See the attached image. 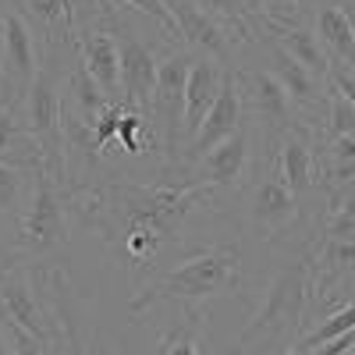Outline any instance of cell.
I'll return each mask as SVG.
<instances>
[{"instance_id":"obj_1","label":"cell","mask_w":355,"mask_h":355,"mask_svg":"<svg viewBox=\"0 0 355 355\" xmlns=\"http://www.w3.org/2000/svg\"><path fill=\"white\" fill-rule=\"evenodd\" d=\"M239 288H242V252L227 249V245H214V249L189 256L182 266H174L160 281L146 284L135 295L132 313H146L164 299H178V302L224 299V295H234Z\"/></svg>"},{"instance_id":"obj_2","label":"cell","mask_w":355,"mask_h":355,"mask_svg":"<svg viewBox=\"0 0 355 355\" xmlns=\"http://www.w3.org/2000/svg\"><path fill=\"white\" fill-rule=\"evenodd\" d=\"M64 85H68V71L61 64V50L50 40L46 57L25 93V128L28 139H36V150L43 157V164L53 171V178L64 185L68 178V157H64V128H61V100H64Z\"/></svg>"},{"instance_id":"obj_3","label":"cell","mask_w":355,"mask_h":355,"mask_svg":"<svg viewBox=\"0 0 355 355\" xmlns=\"http://www.w3.org/2000/svg\"><path fill=\"white\" fill-rule=\"evenodd\" d=\"M68 245V189L40 160L33 171V196L21 214L18 249L25 259H50Z\"/></svg>"},{"instance_id":"obj_4","label":"cell","mask_w":355,"mask_h":355,"mask_svg":"<svg viewBox=\"0 0 355 355\" xmlns=\"http://www.w3.org/2000/svg\"><path fill=\"white\" fill-rule=\"evenodd\" d=\"M33 284L50 316V348L53 355H93V338L82 327V306L71 288V277L64 266L53 263H28Z\"/></svg>"},{"instance_id":"obj_5","label":"cell","mask_w":355,"mask_h":355,"mask_svg":"<svg viewBox=\"0 0 355 355\" xmlns=\"http://www.w3.org/2000/svg\"><path fill=\"white\" fill-rule=\"evenodd\" d=\"M302 306H306V259H295L291 266H284V270L274 277L256 323L245 331V338L239 345V355H245L252 345H259L266 355H274V348H270L274 341L299 331Z\"/></svg>"},{"instance_id":"obj_6","label":"cell","mask_w":355,"mask_h":355,"mask_svg":"<svg viewBox=\"0 0 355 355\" xmlns=\"http://www.w3.org/2000/svg\"><path fill=\"white\" fill-rule=\"evenodd\" d=\"M189 68L192 53L185 46H174L157 71V89H153V132L160 150L167 153V167H182L178 157V135L185 132V85H189Z\"/></svg>"},{"instance_id":"obj_7","label":"cell","mask_w":355,"mask_h":355,"mask_svg":"<svg viewBox=\"0 0 355 355\" xmlns=\"http://www.w3.org/2000/svg\"><path fill=\"white\" fill-rule=\"evenodd\" d=\"M245 214H249L252 227L270 242L277 239V234H284L295 224V217H299V196L288 189L274 157L263 167V178H256V182L245 189Z\"/></svg>"},{"instance_id":"obj_8","label":"cell","mask_w":355,"mask_h":355,"mask_svg":"<svg viewBox=\"0 0 355 355\" xmlns=\"http://www.w3.org/2000/svg\"><path fill=\"white\" fill-rule=\"evenodd\" d=\"M234 82H239V96H242V107L245 114H252L259 125H266L270 135H281L284 128H291V114H295V103L291 96L284 93V85L274 78V71L259 64V68H239L234 71Z\"/></svg>"},{"instance_id":"obj_9","label":"cell","mask_w":355,"mask_h":355,"mask_svg":"<svg viewBox=\"0 0 355 355\" xmlns=\"http://www.w3.org/2000/svg\"><path fill=\"white\" fill-rule=\"evenodd\" d=\"M164 8L171 11L174 25H178V36H182V46L189 53H202V57H214L224 68H231V46L239 43V36L231 28L214 18L210 11H202L192 0H164Z\"/></svg>"},{"instance_id":"obj_10","label":"cell","mask_w":355,"mask_h":355,"mask_svg":"<svg viewBox=\"0 0 355 355\" xmlns=\"http://www.w3.org/2000/svg\"><path fill=\"white\" fill-rule=\"evenodd\" d=\"M242 125H245V107H242V96H239L234 68H227L224 85H220V93H217V100H214L210 114H206L202 128L189 139V150H185V157H182V167H192L199 157H206L217 142H224L227 135H234Z\"/></svg>"},{"instance_id":"obj_11","label":"cell","mask_w":355,"mask_h":355,"mask_svg":"<svg viewBox=\"0 0 355 355\" xmlns=\"http://www.w3.org/2000/svg\"><path fill=\"white\" fill-rule=\"evenodd\" d=\"M0 313L11 323H18V327H25L28 334L50 341V316H46V306L40 299L36 284H33L28 263L0 270Z\"/></svg>"},{"instance_id":"obj_12","label":"cell","mask_w":355,"mask_h":355,"mask_svg":"<svg viewBox=\"0 0 355 355\" xmlns=\"http://www.w3.org/2000/svg\"><path fill=\"white\" fill-rule=\"evenodd\" d=\"M117 50H121V100L153 121V89H157V71H160L153 46H146L135 33L121 28Z\"/></svg>"},{"instance_id":"obj_13","label":"cell","mask_w":355,"mask_h":355,"mask_svg":"<svg viewBox=\"0 0 355 355\" xmlns=\"http://www.w3.org/2000/svg\"><path fill=\"white\" fill-rule=\"evenodd\" d=\"M75 50L85 71L100 82L110 103L121 100V50H117V36L103 25L75 28Z\"/></svg>"},{"instance_id":"obj_14","label":"cell","mask_w":355,"mask_h":355,"mask_svg":"<svg viewBox=\"0 0 355 355\" xmlns=\"http://www.w3.org/2000/svg\"><path fill=\"white\" fill-rule=\"evenodd\" d=\"M263 53H266V68H270L274 78L284 85V93L291 96L295 107H302L306 114L323 110V103H327V100H323L320 85H327V78H316L309 68H302L274 36H263Z\"/></svg>"},{"instance_id":"obj_15","label":"cell","mask_w":355,"mask_h":355,"mask_svg":"<svg viewBox=\"0 0 355 355\" xmlns=\"http://www.w3.org/2000/svg\"><path fill=\"white\" fill-rule=\"evenodd\" d=\"M4 78H8V93L25 96L28 85H33L40 64H36V46H33V28L18 11L4 15Z\"/></svg>"},{"instance_id":"obj_16","label":"cell","mask_w":355,"mask_h":355,"mask_svg":"<svg viewBox=\"0 0 355 355\" xmlns=\"http://www.w3.org/2000/svg\"><path fill=\"white\" fill-rule=\"evenodd\" d=\"M249 160H252V139H249V125H242L234 135H227L224 142H217L206 157L196 160V178L210 185H234L249 174Z\"/></svg>"},{"instance_id":"obj_17","label":"cell","mask_w":355,"mask_h":355,"mask_svg":"<svg viewBox=\"0 0 355 355\" xmlns=\"http://www.w3.org/2000/svg\"><path fill=\"white\" fill-rule=\"evenodd\" d=\"M274 160L295 196H306L316 185V142L302 125H291L277 135Z\"/></svg>"},{"instance_id":"obj_18","label":"cell","mask_w":355,"mask_h":355,"mask_svg":"<svg viewBox=\"0 0 355 355\" xmlns=\"http://www.w3.org/2000/svg\"><path fill=\"white\" fill-rule=\"evenodd\" d=\"M224 75L227 68L220 61H214V57H192V68H189V85H185V135L192 139L206 114H210L220 85H224Z\"/></svg>"},{"instance_id":"obj_19","label":"cell","mask_w":355,"mask_h":355,"mask_svg":"<svg viewBox=\"0 0 355 355\" xmlns=\"http://www.w3.org/2000/svg\"><path fill=\"white\" fill-rule=\"evenodd\" d=\"M316 36L320 43L331 50V61L334 64H345L348 71L355 68V25L348 18V11L334 0L320 4V15H316Z\"/></svg>"},{"instance_id":"obj_20","label":"cell","mask_w":355,"mask_h":355,"mask_svg":"<svg viewBox=\"0 0 355 355\" xmlns=\"http://www.w3.org/2000/svg\"><path fill=\"white\" fill-rule=\"evenodd\" d=\"M263 28H266V36H274L302 68H309L316 78H327L331 57L320 50V36H313L309 28H302V25H270L266 18H263Z\"/></svg>"},{"instance_id":"obj_21","label":"cell","mask_w":355,"mask_h":355,"mask_svg":"<svg viewBox=\"0 0 355 355\" xmlns=\"http://www.w3.org/2000/svg\"><path fill=\"white\" fill-rule=\"evenodd\" d=\"M316 167H320L323 182H327L331 189L355 185V139L338 135V139L320 142V150H316Z\"/></svg>"},{"instance_id":"obj_22","label":"cell","mask_w":355,"mask_h":355,"mask_svg":"<svg viewBox=\"0 0 355 355\" xmlns=\"http://www.w3.org/2000/svg\"><path fill=\"white\" fill-rule=\"evenodd\" d=\"M43 157L40 153H21L0 160V217H18L21 214V189H25V171H36Z\"/></svg>"},{"instance_id":"obj_23","label":"cell","mask_w":355,"mask_h":355,"mask_svg":"<svg viewBox=\"0 0 355 355\" xmlns=\"http://www.w3.org/2000/svg\"><path fill=\"white\" fill-rule=\"evenodd\" d=\"M202 11H210L214 18H220L239 40L252 36V0H192Z\"/></svg>"},{"instance_id":"obj_24","label":"cell","mask_w":355,"mask_h":355,"mask_svg":"<svg viewBox=\"0 0 355 355\" xmlns=\"http://www.w3.org/2000/svg\"><path fill=\"white\" fill-rule=\"evenodd\" d=\"M323 234H327V242L355 245V185H345L334 196V206H331V217H327Z\"/></svg>"},{"instance_id":"obj_25","label":"cell","mask_w":355,"mask_h":355,"mask_svg":"<svg viewBox=\"0 0 355 355\" xmlns=\"http://www.w3.org/2000/svg\"><path fill=\"white\" fill-rule=\"evenodd\" d=\"M15 11L28 21H43L46 28H53V25H64L68 33L75 36V11H71V4L68 0H15Z\"/></svg>"},{"instance_id":"obj_26","label":"cell","mask_w":355,"mask_h":355,"mask_svg":"<svg viewBox=\"0 0 355 355\" xmlns=\"http://www.w3.org/2000/svg\"><path fill=\"white\" fill-rule=\"evenodd\" d=\"M146 132L157 135V132H153V121H150V117H146L142 110L128 107V110L121 114V125H117V142L125 146V153H132V157L146 153V139H142Z\"/></svg>"},{"instance_id":"obj_27","label":"cell","mask_w":355,"mask_h":355,"mask_svg":"<svg viewBox=\"0 0 355 355\" xmlns=\"http://www.w3.org/2000/svg\"><path fill=\"white\" fill-rule=\"evenodd\" d=\"M18 139H28V128L15 110V100H4V93H0V157H21Z\"/></svg>"},{"instance_id":"obj_28","label":"cell","mask_w":355,"mask_h":355,"mask_svg":"<svg viewBox=\"0 0 355 355\" xmlns=\"http://www.w3.org/2000/svg\"><path fill=\"white\" fill-rule=\"evenodd\" d=\"M331 85V82H327ZM327 135L331 139H338V135H348V139H355V107L338 93V89L331 85V93H327Z\"/></svg>"},{"instance_id":"obj_29","label":"cell","mask_w":355,"mask_h":355,"mask_svg":"<svg viewBox=\"0 0 355 355\" xmlns=\"http://www.w3.org/2000/svg\"><path fill=\"white\" fill-rule=\"evenodd\" d=\"M355 327V302H348L345 309H338L334 316H327L320 323V327L299 345V348H306V352H313V348H320V345H327L331 338H338V334H345V331H352Z\"/></svg>"},{"instance_id":"obj_30","label":"cell","mask_w":355,"mask_h":355,"mask_svg":"<svg viewBox=\"0 0 355 355\" xmlns=\"http://www.w3.org/2000/svg\"><path fill=\"white\" fill-rule=\"evenodd\" d=\"M0 327H4V334L11 338V345H15V352H18V355H53L50 341H43V338H36V334H28L25 327L11 323L4 313H0Z\"/></svg>"},{"instance_id":"obj_31","label":"cell","mask_w":355,"mask_h":355,"mask_svg":"<svg viewBox=\"0 0 355 355\" xmlns=\"http://www.w3.org/2000/svg\"><path fill=\"white\" fill-rule=\"evenodd\" d=\"M121 4L135 8V11H139V15H146V18H153V21L160 25V33H167L171 40H178V25H174L171 11L164 8V0H121Z\"/></svg>"},{"instance_id":"obj_32","label":"cell","mask_w":355,"mask_h":355,"mask_svg":"<svg viewBox=\"0 0 355 355\" xmlns=\"http://www.w3.org/2000/svg\"><path fill=\"white\" fill-rule=\"evenodd\" d=\"M263 8H266V21L270 25H299L302 0H263Z\"/></svg>"},{"instance_id":"obj_33","label":"cell","mask_w":355,"mask_h":355,"mask_svg":"<svg viewBox=\"0 0 355 355\" xmlns=\"http://www.w3.org/2000/svg\"><path fill=\"white\" fill-rule=\"evenodd\" d=\"M327 82H331L338 93L355 107V71H348L345 64H334V61H331V68H327Z\"/></svg>"},{"instance_id":"obj_34","label":"cell","mask_w":355,"mask_h":355,"mask_svg":"<svg viewBox=\"0 0 355 355\" xmlns=\"http://www.w3.org/2000/svg\"><path fill=\"white\" fill-rule=\"evenodd\" d=\"M93 355H117L110 345H96V338H93Z\"/></svg>"},{"instance_id":"obj_35","label":"cell","mask_w":355,"mask_h":355,"mask_svg":"<svg viewBox=\"0 0 355 355\" xmlns=\"http://www.w3.org/2000/svg\"><path fill=\"white\" fill-rule=\"evenodd\" d=\"M0 93H8V78H4V64H0Z\"/></svg>"},{"instance_id":"obj_36","label":"cell","mask_w":355,"mask_h":355,"mask_svg":"<svg viewBox=\"0 0 355 355\" xmlns=\"http://www.w3.org/2000/svg\"><path fill=\"white\" fill-rule=\"evenodd\" d=\"M288 355H309V352H306V348H291Z\"/></svg>"},{"instance_id":"obj_37","label":"cell","mask_w":355,"mask_h":355,"mask_svg":"<svg viewBox=\"0 0 355 355\" xmlns=\"http://www.w3.org/2000/svg\"><path fill=\"white\" fill-rule=\"evenodd\" d=\"M0 40H4V15H0Z\"/></svg>"},{"instance_id":"obj_38","label":"cell","mask_w":355,"mask_h":355,"mask_svg":"<svg viewBox=\"0 0 355 355\" xmlns=\"http://www.w3.org/2000/svg\"><path fill=\"white\" fill-rule=\"evenodd\" d=\"M348 355H355V352H348Z\"/></svg>"},{"instance_id":"obj_39","label":"cell","mask_w":355,"mask_h":355,"mask_svg":"<svg viewBox=\"0 0 355 355\" xmlns=\"http://www.w3.org/2000/svg\"><path fill=\"white\" fill-rule=\"evenodd\" d=\"M0 160H4V157H0Z\"/></svg>"}]
</instances>
